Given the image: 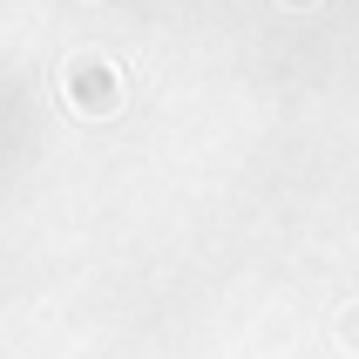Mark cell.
<instances>
[{
	"label": "cell",
	"mask_w": 359,
	"mask_h": 359,
	"mask_svg": "<svg viewBox=\"0 0 359 359\" xmlns=\"http://www.w3.org/2000/svg\"><path fill=\"white\" fill-rule=\"evenodd\" d=\"M68 102L81 116H116L122 109V75L109 61H68Z\"/></svg>",
	"instance_id": "cell-1"
},
{
	"label": "cell",
	"mask_w": 359,
	"mask_h": 359,
	"mask_svg": "<svg viewBox=\"0 0 359 359\" xmlns=\"http://www.w3.org/2000/svg\"><path fill=\"white\" fill-rule=\"evenodd\" d=\"M339 339H346V346H359V305H353V312H339Z\"/></svg>",
	"instance_id": "cell-2"
},
{
	"label": "cell",
	"mask_w": 359,
	"mask_h": 359,
	"mask_svg": "<svg viewBox=\"0 0 359 359\" xmlns=\"http://www.w3.org/2000/svg\"><path fill=\"white\" fill-rule=\"evenodd\" d=\"M285 7H312V0H285Z\"/></svg>",
	"instance_id": "cell-3"
}]
</instances>
